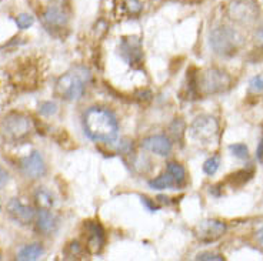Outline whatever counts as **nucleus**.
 Returning <instances> with one entry per match:
<instances>
[{
  "label": "nucleus",
  "mask_w": 263,
  "mask_h": 261,
  "mask_svg": "<svg viewBox=\"0 0 263 261\" xmlns=\"http://www.w3.org/2000/svg\"><path fill=\"white\" fill-rule=\"evenodd\" d=\"M33 23H34V19H33V16H30V14L22 13L16 17V25H17V27L22 29V30L29 29V27L32 26Z\"/></svg>",
  "instance_id": "5701e85b"
},
{
  "label": "nucleus",
  "mask_w": 263,
  "mask_h": 261,
  "mask_svg": "<svg viewBox=\"0 0 263 261\" xmlns=\"http://www.w3.org/2000/svg\"><path fill=\"white\" fill-rule=\"evenodd\" d=\"M255 39H256L257 45L263 46V26H260L259 29H257L256 34H255Z\"/></svg>",
  "instance_id": "c756f323"
},
{
  "label": "nucleus",
  "mask_w": 263,
  "mask_h": 261,
  "mask_svg": "<svg viewBox=\"0 0 263 261\" xmlns=\"http://www.w3.org/2000/svg\"><path fill=\"white\" fill-rule=\"evenodd\" d=\"M85 86V74H80L78 72L66 73L56 83V93L65 100L74 102V100H79L83 96Z\"/></svg>",
  "instance_id": "39448f33"
},
{
  "label": "nucleus",
  "mask_w": 263,
  "mask_h": 261,
  "mask_svg": "<svg viewBox=\"0 0 263 261\" xmlns=\"http://www.w3.org/2000/svg\"><path fill=\"white\" fill-rule=\"evenodd\" d=\"M56 111H58V106L54 105V103H52V102H43V103H40L39 113L42 116L49 117V116L54 114Z\"/></svg>",
  "instance_id": "b1692460"
},
{
  "label": "nucleus",
  "mask_w": 263,
  "mask_h": 261,
  "mask_svg": "<svg viewBox=\"0 0 263 261\" xmlns=\"http://www.w3.org/2000/svg\"><path fill=\"white\" fill-rule=\"evenodd\" d=\"M120 54L130 66L139 65L143 59L142 42L136 36H129L120 42Z\"/></svg>",
  "instance_id": "1a4fd4ad"
},
{
  "label": "nucleus",
  "mask_w": 263,
  "mask_h": 261,
  "mask_svg": "<svg viewBox=\"0 0 263 261\" xmlns=\"http://www.w3.org/2000/svg\"><path fill=\"white\" fill-rule=\"evenodd\" d=\"M0 258H2V257H0Z\"/></svg>",
  "instance_id": "2f4dec72"
},
{
  "label": "nucleus",
  "mask_w": 263,
  "mask_h": 261,
  "mask_svg": "<svg viewBox=\"0 0 263 261\" xmlns=\"http://www.w3.org/2000/svg\"><path fill=\"white\" fill-rule=\"evenodd\" d=\"M85 133L95 142H113L118 137L119 124L112 111L92 107L83 117Z\"/></svg>",
  "instance_id": "f257e3e1"
},
{
  "label": "nucleus",
  "mask_w": 263,
  "mask_h": 261,
  "mask_svg": "<svg viewBox=\"0 0 263 261\" xmlns=\"http://www.w3.org/2000/svg\"><path fill=\"white\" fill-rule=\"evenodd\" d=\"M232 78L226 72L220 69H208L197 78L191 82V89L193 94L211 96L229 90Z\"/></svg>",
  "instance_id": "f03ea898"
},
{
  "label": "nucleus",
  "mask_w": 263,
  "mask_h": 261,
  "mask_svg": "<svg viewBox=\"0 0 263 261\" xmlns=\"http://www.w3.org/2000/svg\"><path fill=\"white\" fill-rule=\"evenodd\" d=\"M125 6L132 14H138L142 10V3L139 0H125Z\"/></svg>",
  "instance_id": "a878e982"
},
{
  "label": "nucleus",
  "mask_w": 263,
  "mask_h": 261,
  "mask_svg": "<svg viewBox=\"0 0 263 261\" xmlns=\"http://www.w3.org/2000/svg\"><path fill=\"white\" fill-rule=\"evenodd\" d=\"M142 147L158 156L166 157L171 154L172 142L171 138L166 136H151L142 142Z\"/></svg>",
  "instance_id": "f8f14e48"
},
{
  "label": "nucleus",
  "mask_w": 263,
  "mask_h": 261,
  "mask_svg": "<svg viewBox=\"0 0 263 261\" xmlns=\"http://www.w3.org/2000/svg\"><path fill=\"white\" fill-rule=\"evenodd\" d=\"M33 130L32 118L22 113H10L0 123V134L7 142H20L26 138Z\"/></svg>",
  "instance_id": "7ed1b4c3"
},
{
  "label": "nucleus",
  "mask_w": 263,
  "mask_h": 261,
  "mask_svg": "<svg viewBox=\"0 0 263 261\" xmlns=\"http://www.w3.org/2000/svg\"><path fill=\"white\" fill-rule=\"evenodd\" d=\"M196 260H202V261H222L223 257L219 254H215V253H200L197 254Z\"/></svg>",
  "instance_id": "bb28decb"
},
{
  "label": "nucleus",
  "mask_w": 263,
  "mask_h": 261,
  "mask_svg": "<svg viewBox=\"0 0 263 261\" xmlns=\"http://www.w3.org/2000/svg\"><path fill=\"white\" fill-rule=\"evenodd\" d=\"M253 176V170H240V171H237L236 174H233L232 177V180H233V183L236 182L239 186H242V184H245L246 182H249L250 177Z\"/></svg>",
  "instance_id": "4be33fe9"
},
{
  "label": "nucleus",
  "mask_w": 263,
  "mask_h": 261,
  "mask_svg": "<svg viewBox=\"0 0 263 261\" xmlns=\"http://www.w3.org/2000/svg\"><path fill=\"white\" fill-rule=\"evenodd\" d=\"M256 158L260 163H263V137L260 138V143H259L256 149Z\"/></svg>",
  "instance_id": "c85d7f7f"
},
{
  "label": "nucleus",
  "mask_w": 263,
  "mask_h": 261,
  "mask_svg": "<svg viewBox=\"0 0 263 261\" xmlns=\"http://www.w3.org/2000/svg\"><path fill=\"white\" fill-rule=\"evenodd\" d=\"M242 43L240 36L228 26H219L211 33V46L216 54L233 56Z\"/></svg>",
  "instance_id": "20e7f679"
},
{
  "label": "nucleus",
  "mask_w": 263,
  "mask_h": 261,
  "mask_svg": "<svg viewBox=\"0 0 263 261\" xmlns=\"http://www.w3.org/2000/svg\"><path fill=\"white\" fill-rule=\"evenodd\" d=\"M256 240L257 243H259V244L263 247V227L256 233Z\"/></svg>",
  "instance_id": "7c9ffc66"
},
{
  "label": "nucleus",
  "mask_w": 263,
  "mask_h": 261,
  "mask_svg": "<svg viewBox=\"0 0 263 261\" xmlns=\"http://www.w3.org/2000/svg\"><path fill=\"white\" fill-rule=\"evenodd\" d=\"M149 186H151L152 189H155V190H166V189H172V187H175L176 183H175V178L172 177L171 173H169V171H166L164 174L159 176L158 178L151 180V182H149Z\"/></svg>",
  "instance_id": "f3484780"
},
{
  "label": "nucleus",
  "mask_w": 263,
  "mask_h": 261,
  "mask_svg": "<svg viewBox=\"0 0 263 261\" xmlns=\"http://www.w3.org/2000/svg\"><path fill=\"white\" fill-rule=\"evenodd\" d=\"M43 254V247L39 243H33L29 244L26 247H23L17 254V260L22 261H34L39 258L40 255Z\"/></svg>",
  "instance_id": "dca6fc26"
},
{
  "label": "nucleus",
  "mask_w": 263,
  "mask_h": 261,
  "mask_svg": "<svg viewBox=\"0 0 263 261\" xmlns=\"http://www.w3.org/2000/svg\"><path fill=\"white\" fill-rule=\"evenodd\" d=\"M226 224L219 220H203L196 226L195 234L202 243H213L226 233Z\"/></svg>",
  "instance_id": "6e6552de"
},
{
  "label": "nucleus",
  "mask_w": 263,
  "mask_h": 261,
  "mask_svg": "<svg viewBox=\"0 0 263 261\" xmlns=\"http://www.w3.org/2000/svg\"><path fill=\"white\" fill-rule=\"evenodd\" d=\"M229 150L232 151V154L240 160H246L249 157V149L246 147V144L237 143V144H230Z\"/></svg>",
  "instance_id": "412c9836"
},
{
  "label": "nucleus",
  "mask_w": 263,
  "mask_h": 261,
  "mask_svg": "<svg viewBox=\"0 0 263 261\" xmlns=\"http://www.w3.org/2000/svg\"><path fill=\"white\" fill-rule=\"evenodd\" d=\"M191 131L193 138L197 142L203 144L213 143L219 136V123L212 116H200L193 122Z\"/></svg>",
  "instance_id": "423d86ee"
},
{
  "label": "nucleus",
  "mask_w": 263,
  "mask_h": 261,
  "mask_svg": "<svg viewBox=\"0 0 263 261\" xmlns=\"http://www.w3.org/2000/svg\"><path fill=\"white\" fill-rule=\"evenodd\" d=\"M259 14V7L253 0H235L229 6L230 19L239 23H252Z\"/></svg>",
  "instance_id": "0eeeda50"
},
{
  "label": "nucleus",
  "mask_w": 263,
  "mask_h": 261,
  "mask_svg": "<svg viewBox=\"0 0 263 261\" xmlns=\"http://www.w3.org/2000/svg\"><path fill=\"white\" fill-rule=\"evenodd\" d=\"M249 92L256 93V94L263 92V76H255L250 78Z\"/></svg>",
  "instance_id": "393cba45"
},
{
  "label": "nucleus",
  "mask_w": 263,
  "mask_h": 261,
  "mask_svg": "<svg viewBox=\"0 0 263 261\" xmlns=\"http://www.w3.org/2000/svg\"><path fill=\"white\" fill-rule=\"evenodd\" d=\"M7 213L14 222L20 224H30L36 218V213L30 206H26L20 202L19 198H12L7 203Z\"/></svg>",
  "instance_id": "9b49d317"
},
{
  "label": "nucleus",
  "mask_w": 263,
  "mask_h": 261,
  "mask_svg": "<svg viewBox=\"0 0 263 261\" xmlns=\"http://www.w3.org/2000/svg\"><path fill=\"white\" fill-rule=\"evenodd\" d=\"M42 22L49 30H52V29L58 30V29H63L66 26L67 17L58 7H49L42 16Z\"/></svg>",
  "instance_id": "4468645a"
},
{
  "label": "nucleus",
  "mask_w": 263,
  "mask_h": 261,
  "mask_svg": "<svg viewBox=\"0 0 263 261\" xmlns=\"http://www.w3.org/2000/svg\"><path fill=\"white\" fill-rule=\"evenodd\" d=\"M87 248L92 253H99L100 248L103 247L105 243V231L102 229V226L96 222H89L87 224Z\"/></svg>",
  "instance_id": "ddd939ff"
},
{
  "label": "nucleus",
  "mask_w": 263,
  "mask_h": 261,
  "mask_svg": "<svg viewBox=\"0 0 263 261\" xmlns=\"http://www.w3.org/2000/svg\"><path fill=\"white\" fill-rule=\"evenodd\" d=\"M167 171L171 173L172 177L175 178V183L178 187H180L186 180V171L179 163H169L167 164Z\"/></svg>",
  "instance_id": "6ab92c4d"
},
{
  "label": "nucleus",
  "mask_w": 263,
  "mask_h": 261,
  "mask_svg": "<svg viewBox=\"0 0 263 261\" xmlns=\"http://www.w3.org/2000/svg\"><path fill=\"white\" fill-rule=\"evenodd\" d=\"M20 169L25 176L30 178H40L46 174V164L39 151H32L29 156L22 158Z\"/></svg>",
  "instance_id": "9d476101"
},
{
  "label": "nucleus",
  "mask_w": 263,
  "mask_h": 261,
  "mask_svg": "<svg viewBox=\"0 0 263 261\" xmlns=\"http://www.w3.org/2000/svg\"><path fill=\"white\" fill-rule=\"evenodd\" d=\"M219 166H220V157L212 156L203 163V171L208 176H213V174H216V171L219 170Z\"/></svg>",
  "instance_id": "aec40b11"
},
{
  "label": "nucleus",
  "mask_w": 263,
  "mask_h": 261,
  "mask_svg": "<svg viewBox=\"0 0 263 261\" xmlns=\"http://www.w3.org/2000/svg\"><path fill=\"white\" fill-rule=\"evenodd\" d=\"M7 180H9V174H7V171L3 167H0V189L7 183Z\"/></svg>",
  "instance_id": "cd10ccee"
},
{
  "label": "nucleus",
  "mask_w": 263,
  "mask_h": 261,
  "mask_svg": "<svg viewBox=\"0 0 263 261\" xmlns=\"http://www.w3.org/2000/svg\"><path fill=\"white\" fill-rule=\"evenodd\" d=\"M36 222H37L36 223V224H37V229H39L42 233H45V234L54 233L56 229H58V218H56V215L53 214L50 210H40Z\"/></svg>",
  "instance_id": "2eb2a0df"
},
{
  "label": "nucleus",
  "mask_w": 263,
  "mask_h": 261,
  "mask_svg": "<svg viewBox=\"0 0 263 261\" xmlns=\"http://www.w3.org/2000/svg\"><path fill=\"white\" fill-rule=\"evenodd\" d=\"M34 200L36 204L39 206V209H46L50 210L53 206V197L52 194L45 189H39L34 194Z\"/></svg>",
  "instance_id": "a211bd4d"
}]
</instances>
